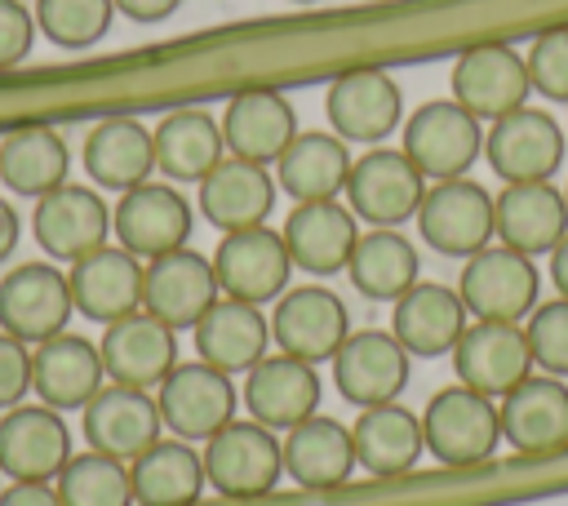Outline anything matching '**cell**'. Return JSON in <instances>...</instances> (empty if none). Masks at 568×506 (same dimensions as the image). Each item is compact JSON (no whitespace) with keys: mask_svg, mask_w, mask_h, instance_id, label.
Wrapping results in <instances>:
<instances>
[{"mask_svg":"<svg viewBox=\"0 0 568 506\" xmlns=\"http://www.w3.org/2000/svg\"><path fill=\"white\" fill-rule=\"evenodd\" d=\"M280 448H284V475L297 488L328 493V488H342L355 475L351 426H342L337 417H324V413L302 417L297 426L284 431Z\"/></svg>","mask_w":568,"mask_h":506,"instance_id":"29","label":"cell"},{"mask_svg":"<svg viewBox=\"0 0 568 506\" xmlns=\"http://www.w3.org/2000/svg\"><path fill=\"white\" fill-rule=\"evenodd\" d=\"M213 271H217L222 297H240V302L262 306L288 289L293 257H288L284 235L262 222V226L226 231L222 244L213 249Z\"/></svg>","mask_w":568,"mask_h":506,"instance_id":"13","label":"cell"},{"mask_svg":"<svg viewBox=\"0 0 568 506\" xmlns=\"http://www.w3.org/2000/svg\"><path fill=\"white\" fill-rule=\"evenodd\" d=\"M275 178L266 164L240 160V155H222L209 178L200 182V213L226 235V231H244V226H262L275 209Z\"/></svg>","mask_w":568,"mask_h":506,"instance_id":"30","label":"cell"},{"mask_svg":"<svg viewBox=\"0 0 568 506\" xmlns=\"http://www.w3.org/2000/svg\"><path fill=\"white\" fill-rule=\"evenodd\" d=\"M84 173L102 191H129L155 173V138L133 115H106L84 133Z\"/></svg>","mask_w":568,"mask_h":506,"instance_id":"32","label":"cell"},{"mask_svg":"<svg viewBox=\"0 0 568 506\" xmlns=\"http://www.w3.org/2000/svg\"><path fill=\"white\" fill-rule=\"evenodd\" d=\"M457 297L470 320L524 324L532 315V306L541 302V275H537L532 257H524L506 244H488L462 262Z\"/></svg>","mask_w":568,"mask_h":506,"instance_id":"4","label":"cell"},{"mask_svg":"<svg viewBox=\"0 0 568 506\" xmlns=\"http://www.w3.org/2000/svg\"><path fill=\"white\" fill-rule=\"evenodd\" d=\"M75 315L67 271L49 257L18 262L0 275V333L40 346L58 333H67V320Z\"/></svg>","mask_w":568,"mask_h":506,"instance_id":"5","label":"cell"},{"mask_svg":"<svg viewBox=\"0 0 568 506\" xmlns=\"http://www.w3.org/2000/svg\"><path fill=\"white\" fill-rule=\"evenodd\" d=\"M155 169L178 182V186H200L209 178V169L226 155V138H222V120H213L209 111L200 107H182V111H169L155 129Z\"/></svg>","mask_w":568,"mask_h":506,"instance_id":"37","label":"cell"},{"mask_svg":"<svg viewBox=\"0 0 568 506\" xmlns=\"http://www.w3.org/2000/svg\"><path fill=\"white\" fill-rule=\"evenodd\" d=\"M106 386L102 351L98 342L80 333H58L40 346H31V395L58 413L84 408Z\"/></svg>","mask_w":568,"mask_h":506,"instance_id":"24","label":"cell"},{"mask_svg":"<svg viewBox=\"0 0 568 506\" xmlns=\"http://www.w3.org/2000/svg\"><path fill=\"white\" fill-rule=\"evenodd\" d=\"M18 240H22V217H18V209L0 195V266L18 253Z\"/></svg>","mask_w":568,"mask_h":506,"instance_id":"48","label":"cell"},{"mask_svg":"<svg viewBox=\"0 0 568 506\" xmlns=\"http://www.w3.org/2000/svg\"><path fill=\"white\" fill-rule=\"evenodd\" d=\"M564 200H568V186H564Z\"/></svg>","mask_w":568,"mask_h":506,"instance_id":"51","label":"cell"},{"mask_svg":"<svg viewBox=\"0 0 568 506\" xmlns=\"http://www.w3.org/2000/svg\"><path fill=\"white\" fill-rule=\"evenodd\" d=\"M422 439H426V453L439 466L466 470V466L488 462L501 444L497 399H488V395H479L462 382L435 391L426 413H422Z\"/></svg>","mask_w":568,"mask_h":506,"instance_id":"2","label":"cell"},{"mask_svg":"<svg viewBox=\"0 0 568 506\" xmlns=\"http://www.w3.org/2000/svg\"><path fill=\"white\" fill-rule=\"evenodd\" d=\"M222 138L226 155L275 164L297 138V111L280 89H240L222 111Z\"/></svg>","mask_w":568,"mask_h":506,"instance_id":"28","label":"cell"},{"mask_svg":"<svg viewBox=\"0 0 568 506\" xmlns=\"http://www.w3.org/2000/svg\"><path fill=\"white\" fill-rule=\"evenodd\" d=\"M466 324H470V315H466L457 289H448V284L417 280L399 302H390V333L399 337V346L408 355H426V360L453 355Z\"/></svg>","mask_w":568,"mask_h":506,"instance_id":"31","label":"cell"},{"mask_svg":"<svg viewBox=\"0 0 568 506\" xmlns=\"http://www.w3.org/2000/svg\"><path fill=\"white\" fill-rule=\"evenodd\" d=\"M328 129L351 146H382L404 120V93L382 67H351L328 80L324 93Z\"/></svg>","mask_w":568,"mask_h":506,"instance_id":"6","label":"cell"},{"mask_svg":"<svg viewBox=\"0 0 568 506\" xmlns=\"http://www.w3.org/2000/svg\"><path fill=\"white\" fill-rule=\"evenodd\" d=\"M501 439L528 457L568 448V382L550 373H528L497 399Z\"/></svg>","mask_w":568,"mask_h":506,"instance_id":"20","label":"cell"},{"mask_svg":"<svg viewBox=\"0 0 568 506\" xmlns=\"http://www.w3.org/2000/svg\"><path fill=\"white\" fill-rule=\"evenodd\" d=\"M36 27L58 49H89L111 31L115 0H36Z\"/></svg>","mask_w":568,"mask_h":506,"instance_id":"41","label":"cell"},{"mask_svg":"<svg viewBox=\"0 0 568 506\" xmlns=\"http://www.w3.org/2000/svg\"><path fill=\"white\" fill-rule=\"evenodd\" d=\"M417 249L408 235H399V226H368L359 231L346 275L355 284V293H364L368 302H399L413 284H417Z\"/></svg>","mask_w":568,"mask_h":506,"instance_id":"38","label":"cell"},{"mask_svg":"<svg viewBox=\"0 0 568 506\" xmlns=\"http://www.w3.org/2000/svg\"><path fill=\"white\" fill-rule=\"evenodd\" d=\"M71 457V431L49 404H13L0 413V475L53 484Z\"/></svg>","mask_w":568,"mask_h":506,"instance_id":"23","label":"cell"},{"mask_svg":"<svg viewBox=\"0 0 568 506\" xmlns=\"http://www.w3.org/2000/svg\"><path fill=\"white\" fill-rule=\"evenodd\" d=\"M98 351H102L106 382L155 391L169 377V368L178 364V333L146 311H129V315L102 324Z\"/></svg>","mask_w":568,"mask_h":506,"instance_id":"19","label":"cell"},{"mask_svg":"<svg viewBox=\"0 0 568 506\" xmlns=\"http://www.w3.org/2000/svg\"><path fill=\"white\" fill-rule=\"evenodd\" d=\"M524 337L532 351V368L568 382V297L537 302L524 320Z\"/></svg>","mask_w":568,"mask_h":506,"instance_id":"42","label":"cell"},{"mask_svg":"<svg viewBox=\"0 0 568 506\" xmlns=\"http://www.w3.org/2000/svg\"><path fill=\"white\" fill-rule=\"evenodd\" d=\"M564 151L568 129L541 107H519L484 129V155L501 182H550L564 169Z\"/></svg>","mask_w":568,"mask_h":506,"instance_id":"7","label":"cell"},{"mask_svg":"<svg viewBox=\"0 0 568 506\" xmlns=\"http://www.w3.org/2000/svg\"><path fill=\"white\" fill-rule=\"evenodd\" d=\"M67 169H71L67 138L49 124H22L0 138V186H9L13 195L40 200L67 182Z\"/></svg>","mask_w":568,"mask_h":506,"instance_id":"39","label":"cell"},{"mask_svg":"<svg viewBox=\"0 0 568 506\" xmlns=\"http://www.w3.org/2000/svg\"><path fill=\"white\" fill-rule=\"evenodd\" d=\"M191 200L173 186V182H138L129 191H120L115 209H111V235L120 249H129L133 257L151 262L160 253H173L191 240Z\"/></svg>","mask_w":568,"mask_h":506,"instance_id":"11","label":"cell"},{"mask_svg":"<svg viewBox=\"0 0 568 506\" xmlns=\"http://www.w3.org/2000/svg\"><path fill=\"white\" fill-rule=\"evenodd\" d=\"M71 302L84 320L111 324L129 311H142V257L120 244H102L67 266Z\"/></svg>","mask_w":568,"mask_h":506,"instance_id":"25","label":"cell"},{"mask_svg":"<svg viewBox=\"0 0 568 506\" xmlns=\"http://www.w3.org/2000/svg\"><path fill=\"white\" fill-rule=\"evenodd\" d=\"M408 360L413 355L390 328H351L328 364L342 399H351L355 408H373L399 399V391L408 386Z\"/></svg>","mask_w":568,"mask_h":506,"instance_id":"17","label":"cell"},{"mask_svg":"<svg viewBox=\"0 0 568 506\" xmlns=\"http://www.w3.org/2000/svg\"><path fill=\"white\" fill-rule=\"evenodd\" d=\"M568 235V200L555 182H506L493 195V240L541 257Z\"/></svg>","mask_w":568,"mask_h":506,"instance_id":"22","label":"cell"},{"mask_svg":"<svg viewBox=\"0 0 568 506\" xmlns=\"http://www.w3.org/2000/svg\"><path fill=\"white\" fill-rule=\"evenodd\" d=\"M217 297H222V289H217L213 257H204V253H195L186 244L142 262V311L164 320L173 333L178 328H195V320Z\"/></svg>","mask_w":568,"mask_h":506,"instance_id":"15","label":"cell"},{"mask_svg":"<svg viewBox=\"0 0 568 506\" xmlns=\"http://www.w3.org/2000/svg\"><path fill=\"white\" fill-rule=\"evenodd\" d=\"M417 235L444 257H470L493 244V195L470 178L426 182L417 204Z\"/></svg>","mask_w":568,"mask_h":506,"instance_id":"12","label":"cell"},{"mask_svg":"<svg viewBox=\"0 0 568 506\" xmlns=\"http://www.w3.org/2000/svg\"><path fill=\"white\" fill-rule=\"evenodd\" d=\"M36 40V13L22 0H0V71L18 67L31 53Z\"/></svg>","mask_w":568,"mask_h":506,"instance_id":"44","label":"cell"},{"mask_svg":"<svg viewBox=\"0 0 568 506\" xmlns=\"http://www.w3.org/2000/svg\"><path fill=\"white\" fill-rule=\"evenodd\" d=\"M351 142L320 129H297V138L275 160V186L302 204V200H337L346 191L351 173Z\"/></svg>","mask_w":568,"mask_h":506,"instance_id":"35","label":"cell"},{"mask_svg":"<svg viewBox=\"0 0 568 506\" xmlns=\"http://www.w3.org/2000/svg\"><path fill=\"white\" fill-rule=\"evenodd\" d=\"M182 0H115V13H124L129 22H164Z\"/></svg>","mask_w":568,"mask_h":506,"instance_id":"47","label":"cell"},{"mask_svg":"<svg viewBox=\"0 0 568 506\" xmlns=\"http://www.w3.org/2000/svg\"><path fill=\"white\" fill-rule=\"evenodd\" d=\"M550 280H555V293L568 297V235L550 249Z\"/></svg>","mask_w":568,"mask_h":506,"instance_id":"49","label":"cell"},{"mask_svg":"<svg viewBox=\"0 0 568 506\" xmlns=\"http://www.w3.org/2000/svg\"><path fill=\"white\" fill-rule=\"evenodd\" d=\"M448 84H453V102H462L475 120H488V124L528 107V93H532L524 53L515 44H501V40H484V44L462 49Z\"/></svg>","mask_w":568,"mask_h":506,"instance_id":"10","label":"cell"},{"mask_svg":"<svg viewBox=\"0 0 568 506\" xmlns=\"http://www.w3.org/2000/svg\"><path fill=\"white\" fill-rule=\"evenodd\" d=\"M80 426H84L89 448H98L106 457H120V462H133L138 453H146L164 435L155 395L138 391V386H120V382H106L80 408Z\"/></svg>","mask_w":568,"mask_h":506,"instance_id":"21","label":"cell"},{"mask_svg":"<svg viewBox=\"0 0 568 506\" xmlns=\"http://www.w3.org/2000/svg\"><path fill=\"white\" fill-rule=\"evenodd\" d=\"M426 195V178L413 169V160L399 146H368L351 160L346 173V209L368 226H399L417 217V204Z\"/></svg>","mask_w":568,"mask_h":506,"instance_id":"9","label":"cell"},{"mask_svg":"<svg viewBox=\"0 0 568 506\" xmlns=\"http://www.w3.org/2000/svg\"><path fill=\"white\" fill-rule=\"evenodd\" d=\"M293 4H320V0H293Z\"/></svg>","mask_w":568,"mask_h":506,"instance_id":"50","label":"cell"},{"mask_svg":"<svg viewBox=\"0 0 568 506\" xmlns=\"http://www.w3.org/2000/svg\"><path fill=\"white\" fill-rule=\"evenodd\" d=\"M62 506H133V479L129 462L106 457L98 448L71 453L67 466L53 479Z\"/></svg>","mask_w":568,"mask_h":506,"instance_id":"40","label":"cell"},{"mask_svg":"<svg viewBox=\"0 0 568 506\" xmlns=\"http://www.w3.org/2000/svg\"><path fill=\"white\" fill-rule=\"evenodd\" d=\"M524 62H528L532 93H541L550 102H568V27L537 31Z\"/></svg>","mask_w":568,"mask_h":506,"instance_id":"43","label":"cell"},{"mask_svg":"<svg viewBox=\"0 0 568 506\" xmlns=\"http://www.w3.org/2000/svg\"><path fill=\"white\" fill-rule=\"evenodd\" d=\"M204 479L217 497L231 502H253L275 493V484L284 479V448H280V431L253 422V417H235L226 422L217 435L204 439Z\"/></svg>","mask_w":568,"mask_h":506,"instance_id":"1","label":"cell"},{"mask_svg":"<svg viewBox=\"0 0 568 506\" xmlns=\"http://www.w3.org/2000/svg\"><path fill=\"white\" fill-rule=\"evenodd\" d=\"M240 399H244L253 422H262V426L284 435L302 417L320 413V373H315V364L293 360L284 351L280 355H262L248 368Z\"/></svg>","mask_w":568,"mask_h":506,"instance_id":"26","label":"cell"},{"mask_svg":"<svg viewBox=\"0 0 568 506\" xmlns=\"http://www.w3.org/2000/svg\"><path fill=\"white\" fill-rule=\"evenodd\" d=\"M133 506H195L204 497V457L191 439L160 435L146 453L129 462Z\"/></svg>","mask_w":568,"mask_h":506,"instance_id":"36","label":"cell"},{"mask_svg":"<svg viewBox=\"0 0 568 506\" xmlns=\"http://www.w3.org/2000/svg\"><path fill=\"white\" fill-rule=\"evenodd\" d=\"M31 395V346L0 333V413Z\"/></svg>","mask_w":568,"mask_h":506,"instance_id":"45","label":"cell"},{"mask_svg":"<svg viewBox=\"0 0 568 506\" xmlns=\"http://www.w3.org/2000/svg\"><path fill=\"white\" fill-rule=\"evenodd\" d=\"M0 506H62L53 484L40 479H9V488L0 493Z\"/></svg>","mask_w":568,"mask_h":506,"instance_id":"46","label":"cell"},{"mask_svg":"<svg viewBox=\"0 0 568 506\" xmlns=\"http://www.w3.org/2000/svg\"><path fill=\"white\" fill-rule=\"evenodd\" d=\"M195 355L222 373H248L271 342V320L262 306L240 302V297H217L200 320H195Z\"/></svg>","mask_w":568,"mask_h":506,"instance_id":"34","label":"cell"},{"mask_svg":"<svg viewBox=\"0 0 568 506\" xmlns=\"http://www.w3.org/2000/svg\"><path fill=\"white\" fill-rule=\"evenodd\" d=\"M346 333H351V311L333 289L302 284V289H284L275 297L271 337L284 355L306 360V364H324L337 355Z\"/></svg>","mask_w":568,"mask_h":506,"instance_id":"14","label":"cell"},{"mask_svg":"<svg viewBox=\"0 0 568 506\" xmlns=\"http://www.w3.org/2000/svg\"><path fill=\"white\" fill-rule=\"evenodd\" d=\"M399 151L413 160V169L426 182H444V178H466V169L484 155V120H475L462 102L453 98H435L422 102L408 120H404V142Z\"/></svg>","mask_w":568,"mask_h":506,"instance_id":"3","label":"cell"},{"mask_svg":"<svg viewBox=\"0 0 568 506\" xmlns=\"http://www.w3.org/2000/svg\"><path fill=\"white\" fill-rule=\"evenodd\" d=\"M31 235L36 244L44 249L49 262H75L93 249L106 244L111 235V209L106 200L93 191V186H75V182H62L53 186L49 195L36 200L31 209Z\"/></svg>","mask_w":568,"mask_h":506,"instance_id":"16","label":"cell"},{"mask_svg":"<svg viewBox=\"0 0 568 506\" xmlns=\"http://www.w3.org/2000/svg\"><path fill=\"white\" fill-rule=\"evenodd\" d=\"M453 373L462 386H470L488 399H501L510 386H519L532 373V351H528L524 324L470 320L453 346Z\"/></svg>","mask_w":568,"mask_h":506,"instance_id":"18","label":"cell"},{"mask_svg":"<svg viewBox=\"0 0 568 506\" xmlns=\"http://www.w3.org/2000/svg\"><path fill=\"white\" fill-rule=\"evenodd\" d=\"M155 404H160V422L169 435L178 439H209L217 435L226 422H235V404L240 391L231 382V373L191 360V364H173L169 377L155 386Z\"/></svg>","mask_w":568,"mask_h":506,"instance_id":"8","label":"cell"},{"mask_svg":"<svg viewBox=\"0 0 568 506\" xmlns=\"http://www.w3.org/2000/svg\"><path fill=\"white\" fill-rule=\"evenodd\" d=\"M284 244L293 266L311 275L346 271L351 249L359 240V217L346 209V200H302L284 217Z\"/></svg>","mask_w":568,"mask_h":506,"instance_id":"27","label":"cell"},{"mask_svg":"<svg viewBox=\"0 0 568 506\" xmlns=\"http://www.w3.org/2000/svg\"><path fill=\"white\" fill-rule=\"evenodd\" d=\"M351 444H355V466L377 479L408 475L426 453L422 417L413 408H404L399 399L359 408V417L351 426Z\"/></svg>","mask_w":568,"mask_h":506,"instance_id":"33","label":"cell"}]
</instances>
